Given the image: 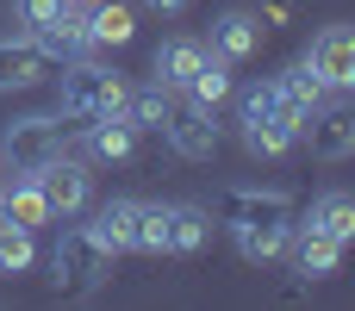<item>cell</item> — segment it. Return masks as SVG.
Masks as SVG:
<instances>
[{
	"label": "cell",
	"mask_w": 355,
	"mask_h": 311,
	"mask_svg": "<svg viewBox=\"0 0 355 311\" xmlns=\"http://www.w3.org/2000/svg\"><path fill=\"white\" fill-rule=\"evenodd\" d=\"M125 100H131V81L119 69H106V62L75 56L62 69V81H56V112L62 118H106V112H125Z\"/></svg>",
	"instance_id": "1"
},
{
	"label": "cell",
	"mask_w": 355,
	"mask_h": 311,
	"mask_svg": "<svg viewBox=\"0 0 355 311\" xmlns=\"http://www.w3.org/2000/svg\"><path fill=\"white\" fill-rule=\"evenodd\" d=\"M106 268H112V249L94 237V224H75L69 218V231L56 237V249H50V281H56V293H94L100 281H106Z\"/></svg>",
	"instance_id": "2"
},
{
	"label": "cell",
	"mask_w": 355,
	"mask_h": 311,
	"mask_svg": "<svg viewBox=\"0 0 355 311\" xmlns=\"http://www.w3.org/2000/svg\"><path fill=\"white\" fill-rule=\"evenodd\" d=\"M218 224L237 231H293V193L281 187H225L218 193Z\"/></svg>",
	"instance_id": "3"
},
{
	"label": "cell",
	"mask_w": 355,
	"mask_h": 311,
	"mask_svg": "<svg viewBox=\"0 0 355 311\" xmlns=\"http://www.w3.org/2000/svg\"><path fill=\"white\" fill-rule=\"evenodd\" d=\"M162 137L181 162H212L218 156V112L200 106L193 94H168V118H162Z\"/></svg>",
	"instance_id": "4"
},
{
	"label": "cell",
	"mask_w": 355,
	"mask_h": 311,
	"mask_svg": "<svg viewBox=\"0 0 355 311\" xmlns=\"http://www.w3.org/2000/svg\"><path fill=\"white\" fill-rule=\"evenodd\" d=\"M69 150V125H62V112H50V118H12L6 131H0V156L12 162V175H37L50 156H62Z\"/></svg>",
	"instance_id": "5"
},
{
	"label": "cell",
	"mask_w": 355,
	"mask_h": 311,
	"mask_svg": "<svg viewBox=\"0 0 355 311\" xmlns=\"http://www.w3.org/2000/svg\"><path fill=\"white\" fill-rule=\"evenodd\" d=\"M300 143H312L318 162H349V156H355V100H349V94H337V100L324 94V100L306 112Z\"/></svg>",
	"instance_id": "6"
},
{
	"label": "cell",
	"mask_w": 355,
	"mask_h": 311,
	"mask_svg": "<svg viewBox=\"0 0 355 311\" xmlns=\"http://www.w3.org/2000/svg\"><path fill=\"white\" fill-rule=\"evenodd\" d=\"M37 187H44V199H50V218H81L87 212V199H94V175H87V162L81 156H50L44 168H37Z\"/></svg>",
	"instance_id": "7"
},
{
	"label": "cell",
	"mask_w": 355,
	"mask_h": 311,
	"mask_svg": "<svg viewBox=\"0 0 355 311\" xmlns=\"http://www.w3.org/2000/svg\"><path fill=\"white\" fill-rule=\"evenodd\" d=\"M306 69L324 81V94H355V25H324L306 44Z\"/></svg>",
	"instance_id": "8"
},
{
	"label": "cell",
	"mask_w": 355,
	"mask_h": 311,
	"mask_svg": "<svg viewBox=\"0 0 355 311\" xmlns=\"http://www.w3.org/2000/svg\"><path fill=\"white\" fill-rule=\"evenodd\" d=\"M56 69V56L25 31V37H0V94H25V87H37L44 75Z\"/></svg>",
	"instance_id": "9"
},
{
	"label": "cell",
	"mask_w": 355,
	"mask_h": 311,
	"mask_svg": "<svg viewBox=\"0 0 355 311\" xmlns=\"http://www.w3.org/2000/svg\"><path fill=\"white\" fill-rule=\"evenodd\" d=\"M206 50H212V56H225V62H250V56L262 50V19H256L250 6H231V12H218V19H212V37H206Z\"/></svg>",
	"instance_id": "10"
},
{
	"label": "cell",
	"mask_w": 355,
	"mask_h": 311,
	"mask_svg": "<svg viewBox=\"0 0 355 311\" xmlns=\"http://www.w3.org/2000/svg\"><path fill=\"white\" fill-rule=\"evenodd\" d=\"M81 156H87V162H131V156H137V125H131L125 112L87 118V131H81Z\"/></svg>",
	"instance_id": "11"
},
{
	"label": "cell",
	"mask_w": 355,
	"mask_h": 311,
	"mask_svg": "<svg viewBox=\"0 0 355 311\" xmlns=\"http://www.w3.org/2000/svg\"><path fill=\"white\" fill-rule=\"evenodd\" d=\"M287 256H293V274H306V281H331L343 268V243L324 237V231H312V224H293Z\"/></svg>",
	"instance_id": "12"
},
{
	"label": "cell",
	"mask_w": 355,
	"mask_h": 311,
	"mask_svg": "<svg viewBox=\"0 0 355 311\" xmlns=\"http://www.w3.org/2000/svg\"><path fill=\"white\" fill-rule=\"evenodd\" d=\"M200 62H206V37H168V44H156L150 81H162L168 94H187V81L200 75Z\"/></svg>",
	"instance_id": "13"
},
{
	"label": "cell",
	"mask_w": 355,
	"mask_h": 311,
	"mask_svg": "<svg viewBox=\"0 0 355 311\" xmlns=\"http://www.w3.org/2000/svg\"><path fill=\"white\" fill-rule=\"evenodd\" d=\"M268 87H275L281 112H287V118H300V125H306V112H312V106L324 100V81H318V75L306 69V56H300V62H287L281 75H268Z\"/></svg>",
	"instance_id": "14"
},
{
	"label": "cell",
	"mask_w": 355,
	"mask_h": 311,
	"mask_svg": "<svg viewBox=\"0 0 355 311\" xmlns=\"http://www.w3.org/2000/svg\"><path fill=\"white\" fill-rule=\"evenodd\" d=\"M237 131H243V150L262 156V162H281L287 150H300V118H287V112L250 118V125H237Z\"/></svg>",
	"instance_id": "15"
},
{
	"label": "cell",
	"mask_w": 355,
	"mask_h": 311,
	"mask_svg": "<svg viewBox=\"0 0 355 311\" xmlns=\"http://www.w3.org/2000/svg\"><path fill=\"white\" fill-rule=\"evenodd\" d=\"M87 12V44L94 50H125L131 37H137V12L125 6V0H94V6H81Z\"/></svg>",
	"instance_id": "16"
},
{
	"label": "cell",
	"mask_w": 355,
	"mask_h": 311,
	"mask_svg": "<svg viewBox=\"0 0 355 311\" xmlns=\"http://www.w3.org/2000/svg\"><path fill=\"white\" fill-rule=\"evenodd\" d=\"M0 212H6L12 224H25L31 237H37L44 224H56V218H50V199H44V187H37V175H12V181L0 187Z\"/></svg>",
	"instance_id": "17"
},
{
	"label": "cell",
	"mask_w": 355,
	"mask_h": 311,
	"mask_svg": "<svg viewBox=\"0 0 355 311\" xmlns=\"http://www.w3.org/2000/svg\"><path fill=\"white\" fill-rule=\"evenodd\" d=\"M31 37H37L56 62H75V56H87V50H94V44H87V12H81V6H62V12H56L44 31H31Z\"/></svg>",
	"instance_id": "18"
},
{
	"label": "cell",
	"mask_w": 355,
	"mask_h": 311,
	"mask_svg": "<svg viewBox=\"0 0 355 311\" xmlns=\"http://www.w3.org/2000/svg\"><path fill=\"white\" fill-rule=\"evenodd\" d=\"M137 218H144V199H106L94 212V237L112 256H125V249H137Z\"/></svg>",
	"instance_id": "19"
},
{
	"label": "cell",
	"mask_w": 355,
	"mask_h": 311,
	"mask_svg": "<svg viewBox=\"0 0 355 311\" xmlns=\"http://www.w3.org/2000/svg\"><path fill=\"white\" fill-rule=\"evenodd\" d=\"M306 224H312V231H324V237H337V243L349 249V243H355V193H343V187L318 193V199L306 206Z\"/></svg>",
	"instance_id": "20"
},
{
	"label": "cell",
	"mask_w": 355,
	"mask_h": 311,
	"mask_svg": "<svg viewBox=\"0 0 355 311\" xmlns=\"http://www.w3.org/2000/svg\"><path fill=\"white\" fill-rule=\"evenodd\" d=\"M206 237H212V212L168 199V256H193V249H206Z\"/></svg>",
	"instance_id": "21"
},
{
	"label": "cell",
	"mask_w": 355,
	"mask_h": 311,
	"mask_svg": "<svg viewBox=\"0 0 355 311\" xmlns=\"http://www.w3.org/2000/svg\"><path fill=\"white\" fill-rule=\"evenodd\" d=\"M187 94H193V100H200V106H212V112H218V106H225V100H231V94H237V81H231V62H225V56H212V50H206V62H200V75H193V81H187Z\"/></svg>",
	"instance_id": "22"
},
{
	"label": "cell",
	"mask_w": 355,
	"mask_h": 311,
	"mask_svg": "<svg viewBox=\"0 0 355 311\" xmlns=\"http://www.w3.org/2000/svg\"><path fill=\"white\" fill-rule=\"evenodd\" d=\"M125 118H131L137 131H162V118H168V87H162V81H144V87H131V100H125Z\"/></svg>",
	"instance_id": "23"
},
{
	"label": "cell",
	"mask_w": 355,
	"mask_h": 311,
	"mask_svg": "<svg viewBox=\"0 0 355 311\" xmlns=\"http://www.w3.org/2000/svg\"><path fill=\"white\" fill-rule=\"evenodd\" d=\"M37 262V243H31V231L25 224H12L6 212H0V274H25Z\"/></svg>",
	"instance_id": "24"
},
{
	"label": "cell",
	"mask_w": 355,
	"mask_h": 311,
	"mask_svg": "<svg viewBox=\"0 0 355 311\" xmlns=\"http://www.w3.org/2000/svg\"><path fill=\"white\" fill-rule=\"evenodd\" d=\"M137 256H168V199L144 206V218H137Z\"/></svg>",
	"instance_id": "25"
},
{
	"label": "cell",
	"mask_w": 355,
	"mask_h": 311,
	"mask_svg": "<svg viewBox=\"0 0 355 311\" xmlns=\"http://www.w3.org/2000/svg\"><path fill=\"white\" fill-rule=\"evenodd\" d=\"M268 112H281V100H275V87H268V75H262V81H250V87L237 94V125L268 118Z\"/></svg>",
	"instance_id": "26"
},
{
	"label": "cell",
	"mask_w": 355,
	"mask_h": 311,
	"mask_svg": "<svg viewBox=\"0 0 355 311\" xmlns=\"http://www.w3.org/2000/svg\"><path fill=\"white\" fill-rule=\"evenodd\" d=\"M12 6H19V25L44 31V25H50V19H56V12H62L69 0H12Z\"/></svg>",
	"instance_id": "27"
},
{
	"label": "cell",
	"mask_w": 355,
	"mask_h": 311,
	"mask_svg": "<svg viewBox=\"0 0 355 311\" xmlns=\"http://www.w3.org/2000/svg\"><path fill=\"white\" fill-rule=\"evenodd\" d=\"M156 12H187V0H150Z\"/></svg>",
	"instance_id": "28"
},
{
	"label": "cell",
	"mask_w": 355,
	"mask_h": 311,
	"mask_svg": "<svg viewBox=\"0 0 355 311\" xmlns=\"http://www.w3.org/2000/svg\"><path fill=\"white\" fill-rule=\"evenodd\" d=\"M69 6H94V0H69Z\"/></svg>",
	"instance_id": "29"
}]
</instances>
